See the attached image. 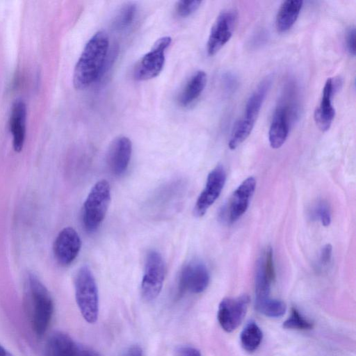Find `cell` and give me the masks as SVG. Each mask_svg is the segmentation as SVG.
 Wrapping results in <instances>:
<instances>
[{
    "label": "cell",
    "instance_id": "3",
    "mask_svg": "<svg viewBox=\"0 0 356 356\" xmlns=\"http://www.w3.org/2000/svg\"><path fill=\"white\" fill-rule=\"evenodd\" d=\"M75 298L79 311L89 323L98 318L99 296L95 279L90 269L83 266L77 271L75 280Z\"/></svg>",
    "mask_w": 356,
    "mask_h": 356
},
{
    "label": "cell",
    "instance_id": "8",
    "mask_svg": "<svg viewBox=\"0 0 356 356\" xmlns=\"http://www.w3.org/2000/svg\"><path fill=\"white\" fill-rule=\"evenodd\" d=\"M250 298L245 294L221 300L217 318L220 327L225 332H232L240 325L246 314Z\"/></svg>",
    "mask_w": 356,
    "mask_h": 356
},
{
    "label": "cell",
    "instance_id": "7",
    "mask_svg": "<svg viewBox=\"0 0 356 356\" xmlns=\"http://www.w3.org/2000/svg\"><path fill=\"white\" fill-rule=\"evenodd\" d=\"M237 12L229 8L221 11L213 23L207 44V53L215 55L231 38L236 25Z\"/></svg>",
    "mask_w": 356,
    "mask_h": 356
},
{
    "label": "cell",
    "instance_id": "25",
    "mask_svg": "<svg viewBox=\"0 0 356 356\" xmlns=\"http://www.w3.org/2000/svg\"><path fill=\"white\" fill-rule=\"evenodd\" d=\"M137 8L134 3H127L123 6L116 15L113 22L115 29L122 31L129 27L134 22Z\"/></svg>",
    "mask_w": 356,
    "mask_h": 356
},
{
    "label": "cell",
    "instance_id": "26",
    "mask_svg": "<svg viewBox=\"0 0 356 356\" xmlns=\"http://www.w3.org/2000/svg\"><path fill=\"white\" fill-rule=\"evenodd\" d=\"M286 329L307 330L313 327V323L305 318L296 307H292L289 317L283 323Z\"/></svg>",
    "mask_w": 356,
    "mask_h": 356
},
{
    "label": "cell",
    "instance_id": "1",
    "mask_svg": "<svg viewBox=\"0 0 356 356\" xmlns=\"http://www.w3.org/2000/svg\"><path fill=\"white\" fill-rule=\"evenodd\" d=\"M109 41L104 31H98L85 45L73 73L76 89L88 88L102 74L108 51Z\"/></svg>",
    "mask_w": 356,
    "mask_h": 356
},
{
    "label": "cell",
    "instance_id": "28",
    "mask_svg": "<svg viewBox=\"0 0 356 356\" xmlns=\"http://www.w3.org/2000/svg\"><path fill=\"white\" fill-rule=\"evenodd\" d=\"M313 215L321 221L323 226L327 227L330 225L331 222V213L327 202L324 201L318 202L314 207Z\"/></svg>",
    "mask_w": 356,
    "mask_h": 356
},
{
    "label": "cell",
    "instance_id": "34",
    "mask_svg": "<svg viewBox=\"0 0 356 356\" xmlns=\"http://www.w3.org/2000/svg\"><path fill=\"white\" fill-rule=\"evenodd\" d=\"M0 356H13L8 350L0 344Z\"/></svg>",
    "mask_w": 356,
    "mask_h": 356
},
{
    "label": "cell",
    "instance_id": "29",
    "mask_svg": "<svg viewBox=\"0 0 356 356\" xmlns=\"http://www.w3.org/2000/svg\"><path fill=\"white\" fill-rule=\"evenodd\" d=\"M173 356H202L197 348L191 346H180L174 350Z\"/></svg>",
    "mask_w": 356,
    "mask_h": 356
},
{
    "label": "cell",
    "instance_id": "17",
    "mask_svg": "<svg viewBox=\"0 0 356 356\" xmlns=\"http://www.w3.org/2000/svg\"><path fill=\"white\" fill-rule=\"evenodd\" d=\"M26 106L21 99L13 104L10 118V129L13 135V145L15 152L22 151L26 136Z\"/></svg>",
    "mask_w": 356,
    "mask_h": 356
},
{
    "label": "cell",
    "instance_id": "30",
    "mask_svg": "<svg viewBox=\"0 0 356 356\" xmlns=\"http://www.w3.org/2000/svg\"><path fill=\"white\" fill-rule=\"evenodd\" d=\"M355 28H350L346 36V46L350 55H355Z\"/></svg>",
    "mask_w": 356,
    "mask_h": 356
},
{
    "label": "cell",
    "instance_id": "5",
    "mask_svg": "<svg viewBox=\"0 0 356 356\" xmlns=\"http://www.w3.org/2000/svg\"><path fill=\"white\" fill-rule=\"evenodd\" d=\"M165 278V264L156 250L148 252L140 285L143 298L147 302L155 300L161 291Z\"/></svg>",
    "mask_w": 356,
    "mask_h": 356
},
{
    "label": "cell",
    "instance_id": "24",
    "mask_svg": "<svg viewBox=\"0 0 356 356\" xmlns=\"http://www.w3.org/2000/svg\"><path fill=\"white\" fill-rule=\"evenodd\" d=\"M255 307L259 312L270 318L281 317L286 311V305L283 301L270 297L255 302Z\"/></svg>",
    "mask_w": 356,
    "mask_h": 356
},
{
    "label": "cell",
    "instance_id": "21",
    "mask_svg": "<svg viewBox=\"0 0 356 356\" xmlns=\"http://www.w3.org/2000/svg\"><path fill=\"white\" fill-rule=\"evenodd\" d=\"M270 86L271 77L269 76L259 83L248 100L244 118L255 122Z\"/></svg>",
    "mask_w": 356,
    "mask_h": 356
},
{
    "label": "cell",
    "instance_id": "23",
    "mask_svg": "<svg viewBox=\"0 0 356 356\" xmlns=\"http://www.w3.org/2000/svg\"><path fill=\"white\" fill-rule=\"evenodd\" d=\"M254 123L255 122L244 117L236 122L228 143L230 149H235L247 139L252 132Z\"/></svg>",
    "mask_w": 356,
    "mask_h": 356
},
{
    "label": "cell",
    "instance_id": "18",
    "mask_svg": "<svg viewBox=\"0 0 356 356\" xmlns=\"http://www.w3.org/2000/svg\"><path fill=\"white\" fill-rule=\"evenodd\" d=\"M78 344L67 334L56 331L47 343V356H76Z\"/></svg>",
    "mask_w": 356,
    "mask_h": 356
},
{
    "label": "cell",
    "instance_id": "31",
    "mask_svg": "<svg viewBox=\"0 0 356 356\" xmlns=\"http://www.w3.org/2000/svg\"><path fill=\"white\" fill-rule=\"evenodd\" d=\"M332 247L330 244L325 245L321 251L320 254V262L322 265H327L332 258Z\"/></svg>",
    "mask_w": 356,
    "mask_h": 356
},
{
    "label": "cell",
    "instance_id": "13",
    "mask_svg": "<svg viewBox=\"0 0 356 356\" xmlns=\"http://www.w3.org/2000/svg\"><path fill=\"white\" fill-rule=\"evenodd\" d=\"M275 277L273 250L268 247L257 261L255 273V302L270 298L271 284Z\"/></svg>",
    "mask_w": 356,
    "mask_h": 356
},
{
    "label": "cell",
    "instance_id": "22",
    "mask_svg": "<svg viewBox=\"0 0 356 356\" xmlns=\"http://www.w3.org/2000/svg\"><path fill=\"white\" fill-rule=\"evenodd\" d=\"M263 339V332L254 321H249L243 327L240 335L243 348L251 353L257 350Z\"/></svg>",
    "mask_w": 356,
    "mask_h": 356
},
{
    "label": "cell",
    "instance_id": "19",
    "mask_svg": "<svg viewBox=\"0 0 356 356\" xmlns=\"http://www.w3.org/2000/svg\"><path fill=\"white\" fill-rule=\"evenodd\" d=\"M207 80V74L202 70L191 76L178 96L179 105L183 107L191 105L202 94Z\"/></svg>",
    "mask_w": 356,
    "mask_h": 356
},
{
    "label": "cell",
    "instance_id": "4",
    "mask_svg": "<svg viewBox=\"0 0 356 356\" xmlns=\"http://www.w3.org/2000/svg\"><path fill=\"white\" fill-rule=\"evenodd\" d=\"M111 201L109 183L102 179L91 188L84 202L82 210V222L88 232L97 230L104 220Z\"/></svg>",
    "mask_w": 356,
    "mask_h": 356
},
{
    "label": "cell",
    "instance_id": "12",
    "mask_svg": "<svg viewBox=\"0 0 356 356\" xmlns=\"http://www.w3.org/2000/svg\"><path fill=\"white\" fill-rule=\"evenodd\" d=\"M81 246V241L76 231L70 227L63 228L56 236L53 252L57 262L68 266L76 258Z\"/></svg>",
    "mask_w": 356,
    "mask_h": 356
},
{
    "label": "cell",
    "instance_id": "14",
    "mask_svg": "<svg viewBox=\"0 0 356 356\" xmlns=\"http://www.w3.org/2000/svg\"><path fill=\"white\" fill-rule=\"evenodd\" d=\"M132 152L131 142L126 136L115 138L111 143L107 154V164L115 175H122L127 169Z\"/></svg>",
    "mask_w": 356,
    "mask_h": 356
},
{
    "label": "cell",
    "instance_id": "15",
    "mask_svg": "<svg viewBox=\"0 0 356 356\" xmlns=\"http://www.w3.org/2000/svg\"><path fill=\"white\" fill-rule=\"evenodd\" d=\"M293 111L287 104L279 105L275 109L268 132L269 143L272 148H280L286 141Z\"/></svg>",
    "mask_w": 356,
    "mask_h": 356
},
{
    "label": "cell",
    "instance_id": "32",
    "mask_svg": "<svg viewBox=\"0 0 356 356\" xmlns=\"http://www.w3.org/2000/svg\"><path fill=\"white\" fill-rule=\"evenodd\" d=\"M76 356H101L96 350L78 344V348L76 352Z\"/></svg>",
    "mask_w": 356,
    "mask_h": 356
},
{
    "label": "cell",
    "instance_id": "10",
    "mask_svg": "<svg viewBox=\"0 0 356 356\" xmlns=\"http://www.w3.org/2000/svg\"><path fill=\"white\" fill-rule=\"evenodd\" d=\"M256 188L253 177L245 179L234 191L228 204L222 209L220 216L229 223L238 220L247 211Z\"/></svg>",
    "mask_w": 356,
    "mask_h": 356
},
{
    "label": "cell",
    "instance_id": "9",
    "mask_svg": "<svg viewBox=\"0 0 356 356\" xmlns=\"http://www.w3.org/2000/svg\"><path fill=\"white\" fill-rule=\"evenodd\" d=\"M209 273L205 264L200 261H192L185 265L178 279V293L198 294L203 292L209 283Z\"/></svg>",
    "mask_w": 356,
    "mask_h": 356
},
{
    "label": "cell",
    "instance_id": "6",
    "mask_svg": "<svg viewBox=\"0 0 356 356\" xmlns=\"http://www.w3.org/2000/svg\"><path fill=\"white\" fill-rule=\"evenodd\" d=\"M171 42L169 36L162 37L155 42L134 68V75L136 80L145 81L159 75L164 65L165 51Z\"/></svg>",
    "mask_w": 356,
    "mask_h": 356
},
{
    "label": "cell",
    "instance_id": "27",
    "mask_svg": "<svg viewBox=\"0 0 356 356\" xmlns=\"http://www.w3.org/2000/svg\"><path fill=\"white\" fill-rule=\"evenodd\" d=\"M202 1H179L175 6L176 15L180 17H186L195 12L202 3Z\"/></svg>",
    "mask_w": 356,
    "mask_h": 356
},
{
    "label": "cell",
    "instance_id": "11",
    "mask_svg": "<svg viewBox=\"0 0 356 356\" xmlns=\"http://www.w3.org/2000/svg\"><path fill=\"white\" fill-rule=\"evenodd\" d=\"M226 181V172L221 165H217L208 175L204 188L199 195L193 213L196 217L203 216L219 197Z\"/></svg>",
    "mask_w": 356,
    "mask_h": 356
},
{
    "label": "cell",
    "instance_id": "20",
    "mask_svg": "<svg viewBox=\"0 0 356 356\" xmlns=\"http://www.w3.org/2000/svg\"><path fill=\"white\" fill-rule=\"evenodd\" d=\"M302 3L300 0H287L282 3L275 20L277 31L284 33L293 26L300 14Z\"/></svg>",
    "mask_w": 356,
    "mask_h": 356
},
{
    "label": "cell",
    "instance_id": "2",
    "mask_svg": "<svg viewBox=\"0 0 356 356\" xmlns=\"http://www.w3.org/2000/svg\"><path fill=\"white\" fill-rule=\"evenodd\" d=\"M24 300L32 328L37 335L42 336L50 324L54 302L45 286L31 273L25 279Z\"/></svg>",
    "mask_w": 356,
    "mask_h": 356
},
{
    "label": "cell",
    "instance_id": "16",
    "mask_svg": "<svg viewBox=\"0 0 356 356\" xmlns=\"http://www.w3.org/2000/svg\"><path fill=\"white\" fill-rule=\"evenodd\" d=\"M334 88V81L331 78L328 79L323 90L320 105L314 112V120L322 131L329 129L334 118L335 111L332 105Z\"/></svg>",
    "mask_w": 356,
    "mask_h": 356
},
{
    "label": "cell",
    "instance_id": "33",
    "mask_svg": "<svg viewBox=\"0 0 356 356\" xmlns=\"http://www.w3.org/2000/svg\"><path fill=\"white\" fill-rule=\"evenodd\" d=\"M123 356H143V350L138 346H132L125 351Z\"/></svg>",
    "mask_w": 356,
    "mask_h": 356
}]
</instances>
